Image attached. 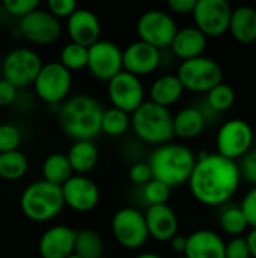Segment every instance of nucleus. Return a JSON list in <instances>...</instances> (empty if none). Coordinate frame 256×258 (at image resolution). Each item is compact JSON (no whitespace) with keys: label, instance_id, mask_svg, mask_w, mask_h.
I'll return each mask as SVG.
<instances>
[{"label":"nucleus","instance_id":"8","mask_svg":"<svg viewBox=\"0 0 256 258\" xmlns=\"http://www.w3.org/2000/svg\"><path fill=\"white\" fill-rule=\"evenodd\" d=\"M35 94L47 104H60L69 97L72 88V73L59 60L44 63L33 82Z\"/></svg>","mask_w":256,"mask_h":258},{"label":"nucleus","instance_id":"33","mask_svg":"<svg viewBox=\"0 0 256 258\" xmlns=\"http://www.w3.org/2000/svg\"><path fill=\"white\" fill-rule=\"evenodd\" d=\"M59 62L66 70H69L71 73L86 68V65H88V47L69 41L60 50Z\"/></svg>","mask_w":256,"mask_h":258},{"label":"nucleus","instance_id":"26","mask_svg":"<svg viewBox=\"0 0 256 258\" xmlns=\"http://www.w3.org/2000/svg\"><path fill=\"white\" fill-rule=\"evenodd\" d=\"M66 157L74 174L86 175L97 166L100 153L94 141H74Z\"/></svg>","mask_w":256,"mask_h":258},{"label":"nucleus","instance_id":"29","mask_svg":"<svg viewBox=\"0 0 256 258\" xmlns=\"http://www.w3.org/2000/svg\"><path fill=\"white\" fill-rule=\"evenodd\" d=\"M74 254L80 258L104 257V242L100 233L91 228L75 231Z\"/></svg>","mask_w":256,"mask_h":258},{"label":"nucleus","instance_id":"24","mask_svg":"<svg viewBox=\"0 0 256 258\" xmlns=\"http://www.w3.org/2000/svg\"><path fill=\"white\" fill-rule=\"evenodd\" d=\"M228 32L240 44H252L256 41V9L241 5L232 9Z\"/></svg>","mask_w":256,"mask_h":258},{"label":"nucleus","instance_id":"42","mask_svg":"<svg viewBox=\"0 0 256 258\" xmlns=\"http://www.w3.org/2000/svg\"><path fill=\"white\" fill-rule=\"evenodd\" d=\"M17 95H18V89L2 77L0 79V107L11 106L17 100Z\"/></svg>","mask_w":256,"mask_h":258},{"label":"nucleus","instance_id":"20","mask_svg":"<svg viewBox=\"0 0 256 258\" xmlns=\"http://www.w3.org/2000/svg\"><path fill=\"white\" fill-rule=\"evenodd\" d=\"M143 215H145L148 234L154 240L169 242L174 236L178 234L180 221L175 210L169 204L149 206Z\"/></svg>","mask_w":256,"mask_h":258},{"label":"nucleus","instance_id":"41","mask_svg":"<svg viewBox=\"0 0 256 258\" xmlns=\"http://www.w3.org/2000/svg\"><path fill=\"white\" fill-rule=\"evenodd\" d=\"M128 177H130L131 183H134L137 186H143L152 178V171H151L148 162H137L130 166Z\"/></svg>","mask_w":256,"mask_h":258},{"label":"nucleus","instance_id":"46","mask_svg":"<svg viewBox=\"0 0 256 258\" xmlns=\"http://www.w3.org/2000/svg\"><path fill=\"white\" fill-rule=\"evenodd\" d=\"M134 258H164V257H161L160 254H155V252H142V254L136 255Z\"/></svg>","mask_w":256,"mask_h":258},{"label":"nucleus","instance_id":"9","mask_svg":"<svg viewBox=\"0 0 256 258\" xmlns=\"http://www.w3.org/2000/svg\"><path fill=\"white\" fill-rule=\"evenodd\" d=\"M115 240L125 249H140L149 239L145 215L134 207L119 209L110 222Z\"/></svg>","mask_w":256,"mask_h":258},{"label":"nucleus","instance_id":"45","mask_svg":"<svg viewBox=\"0 0 256 258\" xmlns=\"http://www.w3.org/2000/svg\"><path fill=\"white\" fill-rule=\"evenodd\" d=\"M244 237H246L250 255H252V258H256V228H250V231Z\"/></svg>","mask_w":256,"mask_h":258},{"label":"nucleus","instance_id":"44","mask_svg":"<svg viewBox=\"0 0 256 258\" xmlns=\"http://www.w3.org/2000/svg\"><path fill=\"white\" fill-rule=\"evenodd\" d=\"M170 246H172V251L180 254V255H184V251H186V245H187V237L186 236H174L170 240H169Z\"/></svg>","mask_w":256,"mask_h":258},{"label":"nucleus","instance_id":"3","mask_svg":"<svg viewBox=\"0 0 256 258\" xmlns=\"http://www.w3.org/2000/svg\"><path fill=\"white\" fill-rule=\"evenodd\" d=\"M195 163V153L187 145L175 142L158 145L148 160L152 178L163 181L170 189L180 187L189 181Z\"/></svg>","mask_w":256,"mask_h":258},{"label":"nucleus","instance_id":"31","mask_svg":"<svg viewBox=\"0 0 256 258\" xmlns=\"http://www.w3.org/2000/svg\"><path fill=\"white\" fill-rule=\"evenodd\" d=\"M219 225L222 231L231 237L243 236L249 230V224L246 221L244 213L241 212L240 206H229L226 207L219 216Z\"/></svg>","mask_w":256,"mask_h":258},{"label":"nucleus","instance_id":"21","mask_svg":"<svg viewBox=\"0 0 256 258\" xmlns=\"http://www.w3.org/2000/svg\"><path fill=\"white\" fill-rule=\"evenodd\" d=\"M187 258H225V240L211 230H196L187 236Z\"/></svg>","mask_w":256,"mask_h":258},{"label":"nucleus","instance_id":"35","mask_svg":"<svg viewBox=\"0 0 256 258\" xmlns=\"http://www.w3.org/2000/svg\"><path fill=\"white\" fill-rule=\"evenodd\" d=\"M20 144H21L20 128L9 122L0 124V153L18 150Z\"/></svg>","mask_w":256,"mask_h":258},{"label":"nucleus","instance_id":"17","mask_svg":"<svg viewBox=\"0 0 256 258\" xmlns=\"http://www.w3.org/2000/svg\"><path fill=\"white\" fill-rule=\"evenodd\" d=\"M160 63L161 50L140 39L130 42L122 50V70L133 76L143 77L152 74L154 71H157Z\"/></svg>","mask_w":256,"mask_h":258},{"label":"nucleus","instance_id":"34","mask_svg":"<svg viewBox=\"0 0 256 258\" xmlns=\"http://www.w3.org/2000/svg\"><path fill=\"white\" fill-rule=\"evenodd\" d=\"M172 189L157 178H151L146 184L142 186V198L149 206H160L167 204L170 200Z\"/></svg>","mask_w":256,"mask_h":258},{"label":"nucleus","instance_id":"43","mask_svg":"<svg viewBox=\"0 0 256 258\" xmlns=\"http://www.w3.org/2000/svg\"><path fill=\"white\" fill-rule=\"evenodd\" d=\"M166 3L172 12L180 14V15H187L193 12L198 0H166Z\"/></svg>","mask_w":256,"mask_h":258},{"label":"nucleus","instance_id":"27","mask_svg":"<svg viewBox=\"0 0 256 258\" xmlns=\"http://www.w3.org/2000/svg\"><path fill=\"white\" fill-rule=\"evenodd\" d=\"M72 174L68 157L63 153H51L42 162V180L48 183L62 186Z\"/></svg>","mask_w":256,"mask_h":258},{"label":"nucleus","instance_id":"37","mask_svg":"<svg viewBox=\"0 0 256 258\" xmlns=\"http://www.w3.org/2000/svg\"><path fill=\"white\" fill-rule=\"evenodd\" d=\"M241 180L256 186V148L249 150L241 159L237 162Z\"/></svg>","mask_w":256,"mask_h":258},{"label":"nucleus","instance_id":"6","mask_svg":"<svg viewBox=\"0 0 256 258\" xmlns=\"http://www.w3.org/2000/svg\"><path fill=\"white\" fill-rule=\"evenodd\" d=\"M177 77L186 91L207 94L211 88L223 82V70L219 62L202 54L193 59L181 60Z\"/></svg>","mask_w":256,"mask_h":258},{"label":"nucleus","instance_id":"38","mask_svg":"<svg viewBox=\"0 0 256 258\" xmlns=\"http://www.w3.org/2000/svg\"><path fill=\"white\" fill-rule=\"evenodd\" d=\"M225 258H252L244 236L231 237L225 242Z\"/></svg>","mask_w":256,"mask_h":258},{"label":"nucleus","instance_id":"39","mask_svg":"<svg viewBox=\"0 0 256 258\" xmlns=\"http://www.w3.org/2000/svg\"><path fill=\"white\" fill-rule=\"evenodd\" d=\"M47 11L56 18H68L77 9V0H45Z\"/></svg>","mask_w":256,"mask_h":258},{"label":"nucleus","instance_id":"16","mask_svg":"<svg viewBox=\"0 0 256 258\" xmlns=\"http://www.w3.org/2000/svg\"><path fill=\"white\" fill-rule=\"evenodd\" d=\"M60 189L65 206L77 213H89L100 203V189L97 183L86 175L72 174Z\"/></svg>","mask_w":256,"mask_h":258},{"label":"nucleus","instance_id":"19","mask_svg":"<svg viewBox=\"0 0 256 258\" xmlns=\"http://www.w3.org/2000/svg\"><path fill=\"white\" fill-rule=\"evenodd\" d=\"M75 231L68 225H53L47 228L38 242L41 258H66L74 254Z\"/></svg>","mask_w":256,"mask_h":258},{"label":"nucleus","instance_id":"25","mask_svg":"<svg viewBox=\"0 0 256 258\" xmlns=\"http://www.w3.org/2000/svg\"><path fill=\"white\" fill-rule=\"evenodd\" d=\"M184 91L177 74H163L152 82L149 88V101L169 109L181 100Z\"/></svg>","mask_w":256,"mask_h":258},{"label":"nucleus","instance_id":"1","mask_svg":"<svg viewBox=\"0 0 256 258\" xmlns=\"http://www.w3.org/2000/svg\"><path fill=\"white\" fill-rule=\"evenodd\" d=\"M240 183L237 162L217 153L199 154L187 181L192 197L207 207H219L231 201Z\"/></svg>","mask_w":256,"mask_h":258},{"label":"nucleus","instance_id":"48","mask_svg":"<svg viewBox=\"0 0 256 258\" xmlns=\"http://www.w3.org/2000/svg\"><path fill=\"white\" fill-rule=\"evenodd\" d=\"M177 258H187V257H184V255H178Z\"/></svg>","mask_w":256,"mask_h":258},{"label":"nucleus","instance_id":"12","mask_svg":"<svg viewBox=\"0 0 256 258\" xmlns=\"http://www.w3.org/2000/svg\"><path fill=\"white\" fill-rule=\"evenodd\" d=\"M20 35L35 45H50L62 35V23L47 9H35L18 18Z\"/></svg>","mask_w":256,"mask_h":258},{"label":"nucleus","instance_id":"5","mask_svg":"<svg viewBox=\"0 0 256 258\" xmlns=\"http://www.w3.org/2000/svg\"><path fill=\"white\" fill-rule=\"evenodd\" d=\"M63 207L60 186L45 180L30 183L20 195V210L32 222H48L60 215Z\"/></svg>","mask_w":256,"mask_h":258},{"label":"nucleus","instance_id":"23","mask_svg":"<svg viewBox=\"0 0 256 258\" xmlns=\"http://www.w3.org/2000/svg\"><path fill=\"white\" fill-rule=\"evenodd\" d=\"M207 127L205 113L195 106L184 107L174 115V136L183 141L196 139Z\"/></svg>","mask_w":256,"mask_h":258},{"label":"nucleus","instance_id":"47","mask_svg":"<svg viewBox=\"0 0 256 258\" xmlns=\"http://www.w3.org/2000/svg\"><path fill=\"white\" fill-rule=\"evenodd\" d=\"M66 258H80V257H77V255H75V254H71V255H69V257H66Z\"/></svg>","mask_w":256,"mask_h":258},{"label":"nucleus","instance_id":"7","mask_svg":"<svg viewBox=\"0 0 256 258\" xmlns=\"http://www.w3.org/2000/svg\"><path fill=\"white\" fill-rule=\"evenodd\" d=\"M44 62L33 48L18 47L11 50L2 62V77L12 83L17 89L33 85Z\"/></svg>","mask_w":256,"mask_h":258},{"label":"nucleus","instance_id":"40","mask_svg":"<svg viewBox=\"0 0 256 258\" xmlns=\"http://www.w3.org/2000/svg\"><path fill=\"white\" fill-rule=\"evenodd\" d=\"M240 209L246 216L249 228H256V186L249 189L247 194L243 197Z\"/></svg>","mask_w":256,"mask_h":258},{"label":"nucleus","instance_id":"13","mask_svg":"<svg viewBox=\"0 0 256 258\" xmlns=\"http://www.w3.org/2000/svg\"><path fill=\"white\" fill-rule=\"evenodd\" d=\"M232 9L229 0H198L192 12L195 26L207 38H219L228 32Z\"/></svg>","mask_w":256,"mask_h":258},{"label":"nucleus","instance_id":"30","mask_svg":"<svg viewBox=\"0 0 256 258\" xmlns=\"http://www.w3.org/2000/svg\"><path fill=\"white\" fill-rule=\"evenodd\" d=\"M131 125V118L130 113L116 109V107H109L103 110L101 115V133L110 136V138H119L122 136Z\"/></svg>","mask_w":256,"mask_h":258},{"label":"nucleus","instance_id":"18","mask_svg":"<svg viewBox=\"0 0 256 258\" xmlns=\"http://www.w3.org/2000/svg\"><path fill=\"white\" fill-rule=\"evenodd\" d=\"M66 33L71 42L89 47L101 39V23L97 14L86 8H77L66 18Z\"/></svg>","mask_w":256,"mask_h":258},{"label":"nucleus","instance_id":"2","mask_svg":"<svg viewBox=\"0 0 256 258\" xmlns=\"http://www.w3.org/2000/svg\"><path fill=\"white\" fill-rule=\"evenodd\" d=\"M103 106L89 94H75L60 103L57 122L72 141H94L101 133Z\"/></svg>","mask_w":256,"mask_h":258},{"label":"nucleus","instance_id":"28","mask_svg":"<svg viewBox=\"0 0 256 258\" xmlns=\"http://www.w3.org/2000/svg\"><path fill=\"white\" fill-rule=\"evenodd\" d=\"M29 171V159L20 151H6L0 153V178L5 181H17L21 180Z\"/></svg>","mask_w":256,"mask_h":258},{"label":"nucleus","instance_id":"4","mask_svg":"<svg viewBox=\"0 0 256 258\" xmlns=\"http://www.w3.org/2000/svg\"><path fill=\"white\" fill-rule=\"evenodd\" d=\"M131 128L136 138L148 145H163L172 142L174 115L167 107L145 100L131 115Z\"/></svg>","mask_w":256,"mask_h":258},{"label":"nucleus","instance_id":"36","mask_svg":"<svg viewBox=\"0 0 256 258\" xmlns=\"http://www.w3.org/2000/svg\"><path fill=\"white\" fill-rule=\"evenodd\" d=\"M42 0H2L3 11L15 18H21L26 14L39 8Z\"/></svg>","mask_w":256,"mask_h":258},{"label":"nucleus","instance_id":"14","mask_svg":"<svg viewBox=\"0 0 256 258\" xmlns=\"http://www.w3.org/2000/svg\"><path fill=\"white\" fill-rule=\"evenodd\" d=\"M89 73L100 82H109L122 71V48L109 39H98L88 47Z\"/></svg>","mask_w":256,"mask_h":258},{"label":"nucleus","instance_id":"22","mask_svg":"<svg viewBox=\"0 0 256 258\" xmlns=\"http://www.w3.org/2000/svg\"><path fill=\"white\" fill-rule=\"evenodd\" d=\"M207 44L208 38L196 26H189L177 30L169 48L175 57L187 60L202 56L207 50Z\"/></svg>","mask_w":256,"mask_h":258},{"label":"nucleus","instance_id":"11","mask_svg":"<svg viewBox=\"0 0 256 258\" xmlns=\"http://www.w3.org/2000/svg\"><path fill=\"white\" fill-rule=\"evenodd\" d=\"M139 39L154 45L158 50L169 48L178 26L175 18L161 9H149L143 12L136 24Z\"/></svg>","mask_w":256,"mask_h":258},{"label":"nucleus","instance_id":"32","mask_svg":"<svg viewBox=\"0 0 256 258\" xmlns=\"http://www.w3.org/2000/svg\"><path fill=\"white\" fill-rule=\"evenodd\" d=\"M234 103H235V91L228 83L220 82L219 85H216L207 92V104L216 113L229 110L234 106Z\"/></svg>","mask_w":256,"mask_h":258},{"label":"nucleus","instance_id":"49","mask_svg":"<svg viewBox=\"0 0 256 258\" xmlns=\"http://www.w3.org/2000/svg\"><path fill=\"white\" fill-rule=\"evenodd\" d=\"M101 258H109V257H101Z\"/></svg>","mask_w":256,"mask_h":258},{"label":"nucleus","instance_id":"10","mask_svg":"<svg viewBox=\"0 0 256 258\" xmlns=\"http://www.w3.org/2000/svg\"><path fill=\"white\" fill-rule=\"evenodd\" d=\"M255 133L252 125L240 118L226 121L217 132L216 148L217 154L237 162L249 150H252Z\"/></svg>","mask_w":256,"mask_h":258},{"label":"nucleus","instance_id":"15","mask_svg":"<svg viewBox=\"0 0 256 258\" xmlns=\"http://www.w3.org/2000/svg\"><path fill=\"white\" fill-rule=\"evenodd\" d=\"M107 97L113 107L131 115L145 101V88L140 77L122 70L107 82Z\"/></svg>","mask_w":256,"mask_h":258}]
</instances>
